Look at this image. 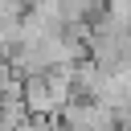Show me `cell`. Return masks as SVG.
<instances>
[{
	"label": "cell",
	"mask_w": 131,
	"mask_h": 131,
	"mask_svg": "<svg viewBox=\"0 0 131 131\" xmlns=\"http://www.w3.org/2000/svg\"><path fill=\"white\" fill-rule=\"evenodd\" d=\"M61 127L66 131H115V111L98 98H74L61 111Z\"/></svg>",
	"instance_id": "cell-1"
},
{
	"label": "cell",
	"mask_w": 131,
	"mask_h": 131,
	"mask_svg": "<svg viewBox=\"0 0 131 131\" xmlns=\"http://www.w3.org/2000/svg\"><path fill=\"white\" fill-rule=\"evenodd\" d=\"M16 16H20V0H0V25H8Z\"/></svg>",
	"instance_id": "cell-2"
}]
</instances>
